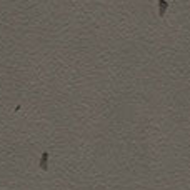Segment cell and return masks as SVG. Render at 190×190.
Instances as JSON below:
<instances>
[{"label":"cell","instance_id":"cell-1","mask_svg":"<svg viewBox=\"0 0 190 190\" xmlns=\"http://www.w3.org/2000/svg\"><path fill=\"white\" fill-rule=\"evenodd\" d=\"M38 167L42 168V170L47 172L48 170V152H44L40 157V162H38Z\"/></svg>","mask_w":190,"mask_h":190},{"label":"cell","instance_id":"cell-2","mask_svg":"<svg viewBox=\"0 0 190 190\" xmlns=\"http://www.w3.org/2000/svg\"><path fill=\"white\" fill-rule=\"evenodd\" d=\"M167 7H168V2H167V0H158V15H160V17H164Z\"/></svg>","mask_w":190,"mask_h":190}]
</instances>
